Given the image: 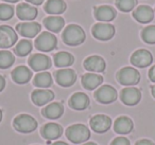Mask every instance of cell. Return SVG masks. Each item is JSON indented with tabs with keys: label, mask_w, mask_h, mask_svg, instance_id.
<instances>
[{
	"label": "cell",
	"mask_w": 155,
	"mask_h": 145,
	"mask_svg": "<svg viewBox=\"0 0 155 145\" xmlns=\"http://www.w3.org/2000/svg\"><path fill=\"white\" fill-rule=\"evenodd\" d=\"M63 40L68 46H79L84 43L86 35L80 26L78 24H69L65 28L63 32Z\"/></svg>",
	"instance_id": "1"
},
{
	"label": "cell",
	"mask_w": 155,
	"mask_h": 145,
	"mask_svg": "<svg viewBox=\"0 0 155 145\" xmlns=\"http://www.w3.org/2000/svg\"><path fill=\"white\" fill-rule=\"evenodd\" d=\"M66 137L72 143L79 144V143L85 142L91 138V131L83 124H74L67 128Z\"/></svg>",
	"instance_id": "2"
},
{
	"label": "cell",
	"mask_w": 155,
	"mask_h": 145,
	"mask_svg": "<svg viewBox=\"0 0 155 145\" xmlns=\"http://www.w3.org/2000/svg\"><path fill=\"white\" fill-rule=\"evenodd\" d=\"M13 126L17 131L28 134V132H32L36 129L37 121L32 115L19 114L14 119Z\"/></svg>",
	"instance_id": "3"
},
{
	"label": "cell",
	"mask_w": 155,
	"mask_h": 145,
	"mask_svg": "<svg viewBox=\"0 0 155 145\" xmlns=\"http://www.w3.org/2000/svg\"><path fill=\"white\" fill-rule=\"evenodd\" d=\"M117 79L123 86L137 85L140 81V74L135 68L124 67L120 69L117 73Z\"/></svg>",
	"instance_id": "4"
},
{
	"label": "cell",
	"mask_w": 155,
	"mask_h": 145,
	"mask_svg": "<svg viewBox=\"0 0 155 145\" xmlns=\"http://www.w3.org/2000/svg\"><path fill=\"white\" fill-rule=\"evenodd\" d=\"M35 47L39 51L43 52H50L54 50L58 45V39L52 33L50 32H43L36 39H35Z\"/></svg>",
	"instance_id": "5"
},
{
	"label": "cell",
	"mask_w": 155,
	"mask_h": 145,
	"mask_svg": "<svg viewBox=\"0 0 155 145\" xmlns=\"http://www.w3.org/2000/svg\"><path fill=\"white\" fill-rule=\"evenodd\" d=\"M91 32H93L95 38L99 39V40H110L115 35V27L110 24L99 22L93 27Z\"/></svg>",
	"instance_id": "6"
},
{
	"label": "cell",
	"mask_w": 155,
	"mask_h": 145,
	"mask_svg": "<svg viewBox=\"0 0 155 145\" xmlns=\"http://www.w3.org/2000/svg\"><path fill=\"white\" fill-rule=\"evenodd\" d=\"M18 39L15 30L9 26H0V48L13 47Z\"/></svg>",
	"instance_id": "7"
},
{
	"label": "cell",
	"mask_w": 155,
	"mask_h": 145,
	"mask_svg": "<svg viewBox=\"0 0 155 145\" xmlns=\"http://www.w3.org/2000/svg\"><path fill=\"white\" fill-rule=\"evenodd\" d=\"M95 98L99 103L102 104H110L116 101L117 91L113 86L103 85L97 89L95 92Z\"/></svg>",
	"instance_id": "8"
},
{
	"label": "cell",
	"mask_w": 155,
	"mask_h": 145,
	"mask_svg": "<svg viewBox=\"0 0 155 145\" xmlns=\"http://www.w3.org/2000/svg\"><path fill=\"white\" fill-rule=\"evenodd\" d=\"M153 62V56L150 51L146 49H139L135 51L131 56V63L138 68H146Z\"/></svg>",
	"instance_id": "9"
},
{
	"label": "cell",
	"mask_w": 155,
	"mask_h": 145,
	"mask_svg": "<svg viewBox=\"0 0 155 145\" xmlns=\"http://www.w3.org/2000/svg\"><path fill=\"white\" fill-rule=\"evenodd\" d=\"M120 98L123 104L127 106H134L138 104L141 100V92L138 88L135 87H127L122 89L120 94Z\"/></svg>",
	"instance_id": "10"
},
{
	"label": "cell",
	"mask_w": 155,
	"mask_h": 145,
	"mask_svg": "<svg viewBox=\"0 0 155 145\" xmlns=\"http://www.w3.org/2000/svg\"><path fill=\"white\" fill-rule=\"evenodd\" d=\"M89 124H91V127L94 131L102 134V132L107 131L110 128L112 120H110V117L105 114H97L91 118Z\"/></svg>",
	"instance_id": "11"
},
{
	"label": "cell",
	"mask_w": 155,
	"mask_h": 145,
	"mask_svg": "<svg viewBox=\"0 0 155 145\" xmlns=\"http://www.w3.org/2000/svg\"><path fill=\"white\" fill-rule=\"evenodd\" d=\"M30 67L33 69V71H44L47 70L51 67V60L49 56L45 55V54H34L32 55L28 60Z\"/></svg>",
	"instance_id": "12"
},
{
	"label": "cell",
	"mask_w": 155,
	"mask_h": 145,
	"mask_svg": "<svg viewBox=\"0 0 155 145\" xmlns=\"http://www.w3.org/2000/svg\"><path fill=\"white\" fill-rule=\"evenodd\" d=\"M41 30V26L38 22H21L18 24L16 27V31L21 36L27 38H33L35 37Z\"/></svg>",
	"instance_id": "13"
},
{
	"label": "cell",
	"mask_w": 155,
	"mask_h": 145,
	"mask_svg": "<svg viewBox=\"0 0 155 145\" xmlns=\"http://www.w3.org/2000/svg\"><path fill=\"white\" fill-rule=\"evenodd\" d=\"M56 82L62 87H70L77 81V74L72 69H61L55 72Z\"/></svg>",
	"instance_id": "14"
},
{
	"label": "cell",
	"mask_w": 155,
	"mask_h": 145,
	"mask_svg": "<svg viewBox=\"0 0 155 145\" xmlns=\"http://www.w3.org/2000/svg\"><path fill=\"white\" fill-rule=\"evenodd\" d=\"M154 11L149 5H139L133 12V17L140 24H148L154 19Z\"/></svg>",
	"instance_id": "15"
},
{
	"label": "cell",
	"mask_w": 155,
	"mask_h": 145,
	"mask_svg": "<svg viewBox=\"0 0 155 145\" xmlns=\"http://www.w3.org/2000/svg\"><path fill=\"white\" fill-rule=\"evenodd\" d=\"M32 102L37 106H44V105L50 103L54 98V93L51 90L48 89H36L31 94Z\"/></svg>",
	"instance_id": "16"
},
{
	"label": "cell",
	"mask_w": 155,
	"mask_h": 145,
	"mask_svg": "<svg viewBox=\"0 0 155 145\" xmlns=\"http://www.w3.org/2000/svg\"><path fill=\"white\" fill-rule=\"evenodd\" d=\"M84 68L89 72H103L105 70L106 64L101 56L93 55L84 60Z\"/></svg>",
	"instance_id": "17"
},
{
	"label": "cell",
	"mask_w": 155,
	"mask_h": 145,
	"mask_svg": "<svg viewBox=\"0 0 155 145\" xmlns=\"http://www.w3.org/2000/svg\"><path fill=\"white\" fill-rule=\"evenodd\" d=\"M16 14L17 17L20 20L25 21H30L36 18L37 16V9L33 5H30L28 3H20L17 5L16 9Z\"/></svg>",
	"instance_id": "18"
},
{
	"label": "cell",
	"mask_w": 155,
	"mask_h": 145,
	"mask_svg": "<svg viewBox=\"0 0 155 145\" xmlns=\"http://www.w3.org/2000/svg\"><path fill=\"white\" fill-rule=\"evenodd\" d=\"M117 13L114 8L110 5H100L95 9V17L101 22H108L115 19Z\"/></svg>",
	"instance_id": "19"
},
{
	"label": "cell",
	"mask_w": 155,
	"mask_h": 145,
	"mask_svg": "<svg viewBox=\"0 0 155 145\" xmlns=\"http://www.w3.org/2000/svg\"><path fill=\"white\" fill-rule=\"evenodd\" d=\"M69 106L75 110H84L89 106V98L83 92H77L71 95Z\"/></svg>",
	"instance_id": "20"
},
{
	"label": "cell",
	"mask_w": 155,
	"mask_h": 145,
	"mask_svg": "<svg viewBox=\"0 0 155 145\" xmlns=\"http://www.w3.org/2000/svg\"><path fill=\"white\" fill-rule=\"evenodd\" d=\"M12 79L17 84H27L32 77V72L26 66H18L12 71Z\"/></svg>",
	"instance_id": "21"
},
{
	"label": "cell",
	"mask_w": 155,
	"mask_h": 145,
	"mask_svg": "<svg viewBox=\"0 0 155 145\" xmlns=\"http://www.w3.org/2000/svg\"><path fill=\"white\" fill-rule=\"evenodd\" d=\"M63 134V128L56 123H47L41 128V136L48 141L55 140Z\"/></svg>",
	"instance_id": "22"
},
{
	"label": "cell",
	"mask_w": 155,
	"mask_h": 145,
	"mask_svg": "<svg viewBox=\"0 0 155 145\" xmlns=\"http://www.w3.org/2000/svg\"><path fill=\"white\" fill-rule=\"evenodd\" d=\"M103 83V77L97 73H86L82 76V85L87 90H95Z\"/></svg>",
	"instance_id": "23"
},
{
	"label": "cell",
	"mask_w": 155,
	"mask_h": 145,
	"mask_svg": "<svg viewBox=\"0 0 155 145\" xmlns=\"http://www.w3.org/2000/svg\"><path fill=\"white\" fill-rule=\"evenodd\" d=\"M114 129L116 132L120 134H127L132 131L133 129V122L127 117H119L116 119L114 123Z\"/></svg>",
	"instance_id": "24"
},
{
	"label": "cell",
	"mask_w": 155,
	"mask_h": 145,
	"mask_svg": "<svg viewBox=\"0 0 155 145\" xmlns=\"http://www.w3.org/2000/svg\"><path fill=\"white\" fill-rule=\"evenodd\" d=\"M64 112V107L61 103H51L43 109V115L47 119H58Z\"/></svg>",
	"instance_id": "25"
},
{
	"label": "cell",
	"mask_w": 155,
	"mask_h": 145,
	"mask_svg": "<svg viewBox=\"0 0 155 145\" xmlns=\"http://www.w3.org/2000/svg\"><path fill=\"white\" fill-rule=\"evenodd\" d=\"M44 26L48 29L49 31L54 33H58L64 28L65 26V20L61 16H49V17L44 19Z\"/></svg>",
	"instance_id": "26"
},
{
	"label": "cell",
	"mask_w": 155,
	"mask_h": 145,
	"mask_svg": "<svg viewBox=\"0 0 155 145\" xmlns=\"http://www.w3.org/2000/svg\"><path fill=\"white\" fill-rule=\"evenodd\" d=\"M66 3L64 0H48L45 5V11L48 14H53L58 16V14H62L66 11Z\"/></svg>",
	"instance_id": "27"
},
{
	"label": "cell",
	"mask_w": 155,
	"mask_h": 145,
	"mask_svg": "<svg viewBox=\"0 0 155 145\" xmlns=\"http://www.w3.org/2000/svg\"><path fill=\"white\" fill-rule=\"evenodd\" d=\"M73 62H74V57L68 52L62 51L54 55V64L56 67H60V68L71 66Z\"/></svg>",
	"instance_id": "28"
},
{
	"label": "cell",
	"mask_w": 155,
	"mask_h": 145,
	"mask_svg": "<svg viewBox=\"0 0 155 145\" xmlns=\"http://www.w3.org/2000/svg\"><path fill=\"white\" fill-rule=\"evenodd\" d=\"M33 84L38 88H48L52 85V76L49 72H41L35 75Z\"/></svg>",
	"instance_id": "29"
},
{
	"label": "cell",
	"mask_w": 155,
	"mask_h": 145,
	"mask_svg": "<svg viewBox=\"0 0 155 145\" xmlns=\"http://www.w3.org/2000/svg\"><path fill=\"white\" fill-rule=\"evenodd\" d=\"M14 51H15L16 55L20 56V57L27 56L32 51V43L30 40H28V39H22L16 45Z\"/></svg>",
	"instance_id": "30"
},
{
	"label": "cell",
	"mask_w": 155,
	"mask_h": 145,
	"mask_svg": "<svg viewBox=\"0 0 155 145\" xmlns=\"http://www.w3.org/2000/svg\"><path fill=\"white\" fill-rule=\"evenodd\" d=\"M15 62V56L13 53L7 50L0 51V68L1 69H8L12 66Z\"/></svg>",
	"instance_id": "31"
},
{
	"label": "cell",
	"mask_w": 155,
	"mask_h": 145,
	"mask_svg": "<svg viewBox=\"0 0 155 145\" xmlns=\"http://www.w3.org/2000/svg\"><path fill=\"white\" fill-rule=\"evenodd\" d=\"M141 38L144 43L149 45L155 44V26H148L142 30Z\"/></svg>",
	"instance_id": "32"
},
{
	"label": "cell",
	"mask_w": 155,
	"mask_h": 145,
	"mask_svg": "<svg viewBox=\"0 0 155 145\" xmlns=\"http://www.w3.org/2000/svg\"><path fill=\"white\" fill-rule=\"evenodd\" d=\"M116 5L121 12H131L137 5V0H116Z\"/></svg>",
	"instance_id": "33"
},
{
	"label": "cell",
	"mask_w": 155,
	"mask_h": 145,
	"mask_svg": "<svg viewBox=\"0 0 155 145\" xmlns=\"http://www.w3.org/2000/svg\"><path fill=\"white\" fill-rule=\"evenodd\" d=\"M14 15V8L7 3L0 5V20H9Z\"/></svg>",
	"instance_id": "34"
},
{
	"label": "cell",
	"mask_w": 155,
	"mask_h": 145,
	"mask_svg": "<svg viewBox=\"0 0 155 145\" xmlns=\"http://www.w3.org/2000/svg\"><path fill=\"white\" fill-rule=\"evenodd\" d=\"M110 145H131L129 139L124 138V137H118V138L114 139Z\"/></svg>",
	"instance_id": "35"
},
{
	"label": "cell",
	"mask_w": 155,
	"mask_h": 145,
	"mask_svg": "<svg viewBox=\"0 0 155 145\" xmlns=\"http://www.w3.org/2000/svg\"><path fill=\"white\" fill-rule=\"evenodd\" d=\"M135 145H155V144L151 140H148V139H141V140L137 141Z\"/></svg>",
	"instance_id": "36"
},
{
	"label": "cell",
	"mask_w": 155,
	"mask_h": 145,
	"mask_svg": "<svg viewBox=\"0 0 155 145\" xmlns=\"http://www.w3.org/2000/svg\"><path fill=\"white\" fill-rule=\"evenodd\" d=\"M149 79H151V82L155 83V65L149 70Z\"/></svg>",
	"instance_id": "37"
},
{
	"label": "cell",
	"mask_w": 155,
	"mask_h": 145,
	"mask_svg": "<svg viewBox=\"0 0 155 145\" xmlns=\"http://www.w3.org/2000/svg\"><path fill=\"white\" fill-rule=\"evenodd\" d=\"M5 87V79L2 75H0V92L2 91Z\"/></svg>",
	"instance_id": "38"
},
{
	"label": "cell",
	"mask_w": 155,
	"mask_h": 145,
	"mask_svg": "<svg viewBox=\"0 0 155 145\" xmlns=\"http://www.w3.org/2000/svg\"><path fill=\"white\" fill-rule=\"evenodd\" d=\"M27 1L30 2L31 5H41L45 0H27Z\"/></svg>",
	"instance_id": "39"
},
{
	"label": "cell",
	"mask_w": 155,
	"mask_h": 145,
	"mask_svg": "<svg viewBox=\"0 0 155 145\" xmlns=\"http://www.w3.org/2000/svg\"><path fill=\"white\" fill-rule=\"evenodd\" d=\"M52 145H68V144H66L65 142H63V141H58V142H55V143H53Z\"/></svg>",
	"instance_id": "40"
},
{
	"label": "cell",
	"mask_w": 155,
	"mask_h": 145,
	"mask_svg": "<svg viewBox=\"0 0 155 145\" xmlns=\"http://www.w3.org/2000/svg\"><path fill=\"white\" fill-rule=\"evenodd\" d=\"M151 92H152V95L155 98V85L151 87Z\"/></svg>",
	"instance_id": "41"
},
{
	"label": "cell",
	"mask_w": 155,
	"mask_h": 145,
	"mask_svg": "<svg viewBox=\"0 0 155 145\" xmlns=\"http://www.w3.org/2000/svg\"><path fill=\"white\" fill-rule=\"evenodd\" d=\"M5 1L10 2V3H15V2H17V1H19V0H5Z\"/></svg>",
	"instance_id": "42"
},
{
	"label": "cell",
	"mask_w": 155,
	"mask_h": 145,
	"mask_svg": "<svg viewBox=\"0 0 155 145\" xmlns=\"http://www.w3.org/2000/svg\"><path fill=\"white\" fill-rule=\"evenodd\" d=\"M83 145H97V144L94 142H88V143H85V144H83Z\"/></svg>",
	"instance_id": "43"
},
{
	"label": "cell",
	"mask_w": 155,
	"mask_h": 145,
	"mask_svg": "<svg viewBox=\"0 0 155 145\" xmlns=\"http://www.w3.org/2000/svg\"><path fill=\"white\" fill-rule=\"evenodd\" d=\"M1 120H2V111L0 109V122H1Z\"/></svg>",
	"instance_id": "44"
}]
</instances>
